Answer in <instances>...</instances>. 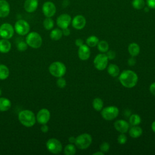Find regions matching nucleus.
<instances>
[{
    "label": "nucleus",
    "instance_id": "1",
    "mask_svg": "<svg viewBox=\"0 0 155 155\" xmlns=\"http://www.w3.org/2000/svg\"><path fill=\"white\" fill-rule=\"evenodd\" d=\"M119 79L124 87L131 88L137 84L138 76L134 71L130 70H125L120 74Z\"/></svg>",
    "mask_w": 155,
    "mask_h": 155
},
{
    "label": "nucleus",
    "instance_id": "2",
    "mask_svg": "<svg viewBox=\"0 0 155 155\" xmlns=\"http://www.w3.org/2000/svg\"><path fill=\"white\" fill-rule=\"evenodd\" d=\"M18 119L19 122L26 127H31L33 126L36 122V117L35 114L28 110L21 111L18 114Z\"/></svg>",
    "mask_w": 155,
    "mask_h": 155
},
{
    "label": "nucleus",
    "instance_id": "3",
    "mask_svg": "<svg viewBox=\"0 0 155 155\" xmlns=\"http://www.w3.org/2000/svg\"><path fill=\"white\" fill-rule=\"evenodd\" d=\"M48 70L52 76L56 78H60L65 74L66 67L62 62L56 61L50 64Z\"/></svg>",
    "mask_w": 155,
    "mask_h": 155
},
{
    "label": "nucleus",
    "instance_id": "4",
    "mask_svg": "<svg viewBox=\"0 0 155 155\" xmlns=\"http://www.w3.org/2000/svg\"><path fill=\"white\" fill-rule=\"evenodd\" d=\"M25 42L28 45L33 48H39L42 43L41 35L35 31L29 33L25 38Z\"/></svg>",
    "mask_w": 155,
    "mask_h": 155
},
{
    "label": "nucleus",
    "instance_id": "5",
    "mask_svg": "<svg viewBox=\"0 0 155 155\" xmlns=\"http://www.w3.org/2000/svg\"><path fill=\"white\" fill-rule=\"evenodd\" d=\"M92 142V137L90 134L88 133H83L76 137L75 145L81 150L87 149L90 147Z\"/></svg>",
    "mask_w": 155,
    "mask_h": 155
},
{
    "label": "nucleus",
    "instance_id": "6",
    "mask_svg": "<svg viewBox=\"0 0 155 155\" xmlns=\"http://www.w3.org/2000/svg\"><path fill=\"white\" fill-rule=\"evenodd\" d=\"M119 109L116 106H108L102 110L101 116L106 120H111L117 117L119 114Z\"/></svg>",
    "mask_w": 155,
    "mask_h": 155
},
{
    "label": "nucleus",
    "instance_id": "7",
    "mask_svg": "<svg viewBox=\"0 0 155 155\" xmlns=\"http://www.w3.org/2000/svg\"><path fill=\"white\" fill-rule=\"evenodd\" d=\"M46 147L48 151L53 154H59L62 150V143L55 138L48 139L46 143Z\"/></svg>",
    "mask_w": 155,
    "mask_h": 155
},
{
    "label": "nucleus",
    "instance_id": "8",
    "mask_svg": "<svg viewBox=\"0 0 155 155\" xmlns=\"http://www.w3.org/2000/svg\"><path fill=\"white\" fill-rule=\"evenodd\" d=\"M15 31L21 36H24L28 33L30 31V25L25 20L19 19L15 24Z\"/></svg>",
    "mask_w": 155,
    "mask_h": 155
},
{
    "label": "nucleus",
    "instance_id": "9",
    "mask_svg": "<svg viewBox=\"0 0 155 155\" xmlns=\"http://www.w3.org/2000/svg\"><path fill=\"white\" fill-rule=\"evenodd\" d=\"M108 61V59L107 58L106 54L104 53H101L95 57L93 63L95 68L97 70L101 71L104 70L107 67Z\"/></svg>",
    "mask_w": 155,
    "mask_h": 155
},
{
    "label": "nucleus",
    "instance_id": "10",
    "mask_svg": "<svg viewBox=\"0 0 155 155\" xmlns=\"http://www.w3.org/2000/svg\"><path fill=\"white\" fill-rule=\"evenodd\" d=\"M14 28L10 24H2L0 27V36L3 39H10L14 35Z\"/></svg>",
    "mask_w": 155,
    "mask_h": 155
},
{
    "label": "nucleus",
    "instance_id": "11",
    "mask_svg": "<svg viewBox=\"0 0 155 155\" xmlns=\"http://www.w3.org/2000/svg\"><path fill=\"white\" fill-rule=\"evenodd\" d=\"M42 10L44 15L48 18H51L54 15L56 8L53 2L51 1H47L44 3L42 7Z\"/></svg>",
    "mask_w": 155,
    "mask_h": 155
},
{
    "label": "nucleus",
    "instance_id": "12",
    "mask_svg": "<svg viewBox=\"0 0 155 155\" xmlns=\"http://www.w3.org/2000/svg\"><path fill=\"white\" fill-rule=\"evenodd\" d=\"M71 22V16L68 14H62L59 16L56 19V24L58 26L62 28H67Z\"/></svg>",
    "mask_w": 155,
    "mask_h": 155
},
{
    "label": "nucleus",
    "instance_id": "13",
    "mask_svg": "<svg viewBox=\"0 0 155 155\" xmlns=\"http://www.w3.org/2000/svg\"><path fill=\"white\" fill-rule=\"evenodd\" d=\"M50 118V113L48 110L42 108L40 110L36 115V120L38 123L41 124H47Z\"/></svg>",
    "mask_w": 155,
    "mask_h": 155
},
{
    "label": "nucleus",
    "instance_id": "14",
    "mask_svg": "<svg viewBox=\"0 0 155 155\" xmlns=\"http://www.w3.org/2000/svg\"><path fill=\"white\" fill-rule=\"evenodd\" d=\"M72 26L77 30L82 29L86 24V19L82 15H79L74 17L71 21Z\"/></svg>",
    "mask_w": 155,
    "mask_h": 155
},
{
    "label": "nucleus",
    "instance_id": "15",
    "mask_svg": "<svg viewBox=\"0 0 155 155\" xmlns=\"http://www.w3.org/2000/svg\"><path fill=\"white\" fill-rule=\"evenodd\" d=\"M114 127L118 132L120 133H125L128 131L130 125L127 121L123 119H119L114 123Z\"/></svg>",
    "mask_w": 155,
    "mask_h": 155
},
{
    "label": "nucleus",
    "instance_id": "16",
    "mask_svg": "<svg viewBox=\"0 0 155 155\" xmlns=\"http://www.w3.org/2000/svg\"><path fill=\"white\" fill-rule=\"evenodd\" d=\"M78 53L80 59L86 61L88 59L90 56V50L88 45L83 44L82 45L79 47Z\"/></svg>",
    "mask_w": 155,
    "mask_h": 155
},
{
    "label": "nucleus",
    "instance_id": "17",
    "mask_svg": "<svg viewBox=\"0 0 155 155\" xmlns=\"http://www.w3.org/2000/svg\"><path fill=\"white\" fill-rule=\"evenodd\" d=\"M38 0H25L24 4L25 10L28 13L34 12L38 8Z\"/></svg>",
    "mask_w": 155,
    "mask_h": 155
},
{
    "label": "nucleus",
    "instance_id": "18",
    "mask_svg": "<svg viewBox=\"0 0 155 155\" xmlns=\"http://www.w3.org/2000/svg\"><path fill=\"white\" fill-rule=\"evenodd\" d=\"M10 11V5L5 0H0V18L7 17Z\"/></svg>",
    "mask_w": 155,
    "mask_h": 155
},
{
    "label": "nucleus",
    "instance_id": "19",
    "mask_svg": "<svg viewBox=\"0 0 155 155\" xmlns=\"http://www.w3.org/2000/svg\"><path fill=\"white\" fill-rule=\"evenodd\" d=\"M12 47L11 43L8 39H2L0 40V52L2 53H8Z\"/></svg>",
    "mask_w": 155,
    "mask_h": 155
},
{
    "label": "nucleus",
    "instance_id": "20",
    "mask_svg": "<svg viewBox=\"0 0 155 155\" xmlns=\"http://www.w3.org/2000/svg\"><path fill=\"white\" fill-rule=\"evenodd\" d=\"M128 51L131 56H137L140 52V47L137 43L132 42L128 45Z\"/></svg>",
    "mask_w": 155,
    "mask_h": 155
},
{
    "label": "nucleus",
    "instance_id": "21",
    "mask_svg": "<svg viewBox=\"0 0 155 155\" xmlns=\"http://www.w3.org/2000/svg\"><path fill=\"white\" fill-rule=\"evenodd\" d=\"M142 129L137 126H133L129 130V134L133 138H137L140 137L142 134Z\"/></svg>",
    "mask_w": 155,
    "mask_h": 155
},
{
    "label": "nucleus",
    "instance_id": "22",
    "mask_svg": "<svg viewBox=\"0 0 155 155\" xmlns=\"http://www.w3.org/2000/svg\"><path fill=\"white\" fill-rule=\"evenodd\" d=\"M11 107V101L5 97H0V111H5Z\"/></svg>",
    "mask_w": 155,
    "mask_h": 155
},
{
    "label": "nucleus",
    "instance_id": "23",
    "mask_svg": "<svg viewBox=\"0 0 155 155\" xmlns=\"http://www.w3.org/2000/svg\"><path fill=\"white\" fill-rule=\"evenodd\" d=\"M107 71L108 74L112 77H117L120 74V70L119 67L115 64H111L107 67Z\"/></svg>",
    "mask_w": 155,
    "mask_h": 155
},
{
    "label": "nucleus",
    "instance_id": "24",
    "mask_svg": "<svg viewBox=\"0 0 155 155\" xmlns=\"http://www.w3.org/2000/svg\"><path fill=\"white\" fill-rule=\"evenodd\" d=\"M62 31L59 28H54L51 30L50 34V36L51 39L54 41H58L59 40L62 36Z\"/></svg>",
    "mask_w": 155,
    "mask_h": 155
},
{
    "label": "nucleus",
    "instance_id": "25",
    "mask_svg": "<svg viewBox=\"0 0 155 155\" xmlns=\"http://www.w3.org/2000/svg\"><path fill=\"white\" fill-rule=\"evenodd\" d=\"M10 74L9 69L8 67L3 64H0V79H6Z\"/></svg>",
    "mask_w": 155,
    "mask_h": 155
},
{
    "label": "nucleus",
    "instance_id": "26",
    "mask_svg": "<svg viewBox=\"0 0 155 155\" xmlns=\"http://www.w3.org/2000/svg\"><path fill=\"white\" fill-rule=\"evenodd\" d=\"M92 105L93 108L95 110L99 111L103 108V106H104L103 101L99 97H96L93 99L92 102Z\"/></svg>",
    "mask_w": 155,
    "mask_h": 155
},
{
    "label": "nucleus",
    "instance_id": "27",
    "mask_svg": "<svg viewBox=\"0 0 155 155\" xmlns=\"http://www.w3.org/2000/svg\"><path fill=\"white\" fill-rule=\"evenodd\" d=\"M97 49L99 51H101V53H106L109 48V45L108 44V42L105 41H99L97 45Z\"/></svg>",
    "mask_w": 155,
    "mask_h": 155
},
{
    "label": "nucleus",
    "instance_id": "28",
    "mask_svg": "<svg viewBox=\"0 0 155 155\" xmlns=\"http://www.w3.org/2000/svg\"><path fill=\"white\" fill-rule=\"evenodd\" d=\"M129 122L132 126L138 125L141 122V118L138 114H131L129 117Z\"/></svg>",
    "mask_w": 155,
    "mask_h": 155
},
{
    "label": "nucleus",
    "instance_id": "29",
    "mask_svg": "<svg viewBox=\"0 0 155 155\" xmlns=\"http://www.w3.org/2000/svg\"><path fill=\"white\" fill-rule=\"evenodd\" d=\"M99 41L98 38L96 36H90L87 39L86 43L88 47H94L97 45Z\"/></svg>",
    "mask_w": 155,
    "mask_h": 155
},
{
    "label": "nucleus",
    "instance_id": "30",
    "mask_svg": "<svg viewBox=\"0 0 155 155\" xmlns=\"http://www.w3.org/2000/svg\"><path fill=\"white\" fill-rule=\"evenodd\" d=\"M64 152L66 155H74L76 152V147L73 143L68 144L64 148Z\"/></svg>",
    "mask_w": 155,
    "mask_h": 155
},
{
    "label": "nucleus",
    "instance_id": "31",
    "mask_svg": "<svg viewBox=\"0 0 155 155\" xmlns=\"http://www.w3.org/2000/svg\"><path fill=\"white\" fill-rule=\"evenodd\" d=\"M43 25L46 30H51L54 26V21L51 18L47 17L43 21Z\"/></svg>",
    "mask_w": 155,
    "mask_h": 155
},
{
    "label": "nucleus",
    "instance_id": "32",
    "mask_svg": "<svg viewBox=\"0 0 155 155\" xmlns=\"http://www.w3.org/2000/svg\"><path fill=\"white\" fill-rule=\"evenodd\" d=\"M132 6L137 10H140L145 7V2L144 0H133Z\"/></svg>",
    "mask_w": 155,
    "mask_h": 155
},
{
    "label": "nucleus",
    "instance_id": "33",
    "mask_svg": "<svg viewBox=\"0 0 155 155\" xmlns=\"http://www.w3.org/2000/svg\"><path fill=\"white\" fill-rule=\"evenodd\" d=\"M27 46L28 45L26 43V42H24L22 41H19L17 44V48L19 51H24L26 50L27 48Z\"/></svg>",
    "mask_w": 155,
    "mask_h": 155
},
{
    "label": "nucleus",
    "instance_id": "34",
    "mask_svg": "<svg viewBox=\"0 0 155 155\" xmlns=\"http://www.w3.org/2000/svg\"><path fill=\"white\" fill-rule=\"evenodd\" d=\"M57 86L60 88H63L66 86V81L62 77L58 78L56 82Z\"/></svg>",
    "mask_w": 155,
    "mask_h": 155
},
{
    "label": "nucleus",
    "instance_id": "35",
    "mask_svg": "<svg viewBox=\"0 0 155 155\" xmlns=\"http://www.w3.org/2000/svg\"><path fill=\"white\" fill-rule=\"evenodd\" d=\"M127 140V137L124 133H121L117 137V142L121 145L125 144Z\"/></svg>",
    "mask_w": 155,
    "mask_h": 155
},
{
    "label": "nucleus",
    "instance_id": "36",
    "mask_svg": "<svg viewBox=\"0 0 155 155\" xmlns=\"http://www.w3.org/2000/svg\"><path fill=\"white\" fill-rule=\"evenodd\" d=\"M109 149H110V144L108 142H104L102 143L101 145H100V150L103 153L108 152Z\"/></svg>",
    "mask_w": 155,
    "mask_h": 155
},
{
    "label": "nucleus",
    "instance_id": "37",
    "mask_svg": "<svg viewBox=\"0 0 155 155\" xmlns=\"http://www.w3.org/2000/svg\"><path fill=\"white\" fill-rule=\"evenodd\" d=\"M107 53L105 54L107 58L108 59V60H112L116 58V53L114 51L112 50H108L107 52Z\"/></svg>",
    "mask_w": 155,
    "mask_h": 155
},
{
    "label": "nucleus",
    "instance_id": "38",
    "mask_svg": "<svg viewBox=\"0 0 155 155\" xmlns=\"http://www.w3.org/2000/svg\"><path fill=\"white\" fill-rule=\"evenodd\" d=\"M146 2L149 8L155 9V0H147Z\"/></svg>",
    "mask_w": 155,
    "mask_h": 155
},
{
    "label": "nucleus",
    "instance_id": "39",
    "mask_svg": "<svg viewBox=\"0 0 155 155\" xmlns=\"http://www.w3.org/2000/svg\"><path fill=\"white\" fill-rule=\"evenodd\" d=\"M136 60L133 56H131L128 59V64L130 66L134 65L136 64Z\"/></svg>",
    "mask_w": 155,
    "mask_h": 155
},
{
    "label": "nucleus",
    "instance_id": "40",
    "mask_svg": "<svg viewBox=\"0 0 155 155\" xmlns=\"http://www.w3.org/2000/svg\"><path fill=\"white\" fill-rule=\"evenodd\" d=\"M150 91L151 92V93L155 96V82L152 83L150 86Z\"/></svg>",
    "mask_w": 155,
    "mask_h": 155
},
{
    "label": "nucleus",
    "instance_id": "41",
    "mask_svg": "<svg viewBox=\"0 0 155 155\" xmlns=\"http://www.w3.org/2000/svg\"><path fill=\"white\" fill-rule=\"evenodd\" d=\"M75 44L78 47H80V46H81V45H82L84 44V41H83V40L82 39L78 38V39H76Z\"/></svg>",
    "mask_w": 155,
    "mask_h": 155
},
{
    "label": "nucleus",
    "instance_id": "42",
    "mask_svg": "<svg viewBox=\"0 0 155 155\" xmlns=\"http://www.w3.org/2000/svg\"><path fill=\"white\" fill-rule=\"evenodd\" d=\"M62 34H63V35L66 36H69V35H70V30H69V28H68V27H67V28H65L62 29Z\"/></svg>",
    "mask_w": 155,
    "mask_h": 155
},
{
    "label": "nucleus",
    "instance_id": "43",
    "mask_svg": "<svg viewBox=\"0 0 155 155\" xmlns=\"http://www.w3.org/2000/svg\"><path fill=\"white\" fill-rule=\"evenodd\" d=\"M41 130L42 133H47L48 131V127L45 124H42L41 127Z\"/></svg>",
    "mask_w": 155,
    "mask_h": 155
},
{
    "label": "nucleus",
    "instance_id": "44",
    "mask_svg": "<svg viewBox=\"0 0 155 155\" xmlns=\"http://www.w3.org/2000/svg\"><path fill=\"white\" fill-rule=\"evenodd\" d=\"M76 140V138L73 136H71L68 138V141L70 142V143H73L75 142Z\"/></svg>",
    "mask_w": 155,
    "mask_h": 155
},
{
    "label": "nucleus",
    "instance_id": "45",
    "mask_svg": "<svg viewBox=\"0 0 155 155\" xmlns=\"http://www.w3.org/2000/svg\"><path fill=\"white\" fill-rule=\"evenodd\" d=\"M104 154V153H103L102 151H97V152H95L94 153H93V155H103Z\"/></svg>",
    "mask_w": 155,
    "mask_h": 155
},
{
    "label": "nucleus",
    "instance_id": "46",
    "mask_svg": "<svg viewBox=\"0 0 155 155\" xmlns=\"http://www.w3.org/2000/svg\"><path fill=\"white\" fill-rule=\"evenodd\" d=\"M151 129L153 132L155 133V120L151 124Z\"/></svg>",
    "mask_w": 155,
    "mask_h": 155
},
{
    "label": "nucleus",
    "instance_id": "47",
    "mask_svg": "<svg viewBox=\"0 0 155 155\" xmlns=\"http://www.w3.org/2000/svg\"><path fill=\"white\" fill-rule=\"evenodd\" d=\"M145 12H148L149 10H148V8H147L146 7V8H145Z\"/></svg>",
    "mask_w": 155,
    "mask_h": 155
},
{
    "label": "nucleus",
    "instance_id": "48",
    "mask_svg": "<svg viewBox=\"0 0 155 155\" xmlns=\"http://www.w3.org/2000/svg\"><path fill=\"white\" fill-rule=\"evenodd\" d=\"M1 95V90L0 89V96Z\"/></svg>",
    "mask_w": 155,
    "mask_h": 155
}]
</instances>
